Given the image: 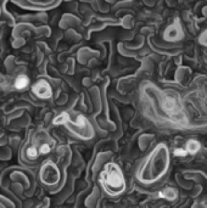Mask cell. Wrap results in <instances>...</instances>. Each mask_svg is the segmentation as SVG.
<instances>
[{"label":"cell","mask_w":207,"mask_h":208,"mask_svg":"<svg viewBox=\"0 0 207 208\" xmlns=\"http://www.w3.org/2000/svg\"><path fill=\"white\" fill-rule=\"evenodd\" d=\"M27 156H28L29 158H35V157L38 156V151L35 150V147H29V148L27 150Z\"/></svg>","instance_id":"9"},{"label":"cell","mask_w":207,"mask_h":208,"mask_svg":"<svg viewBox=\"0 0 207 208\" xmlns=\"http://www.w3.org/2000/svg\"><path fill=\"white\" fill-rule=\"evenodd\" d=\"M99 181L104 190L111 196H117L126 189V179L121 168L116 163L105 164L99 176Z\"/></svg>","instance_id":"1"},{"label":"cell","mask_w":207,"mask_h":208,"mask_svg":"<svg viewBox=\"0 0 207 208\" xmlns=\"http://www.w3.org/2000/svg\"><path fill=\"white\" fill-rule=\"evenodd\" d=\"M40 176H41L43 183H45L48 185H54L55 183H57L60 173H59L57 167L54 163L48 162L43 166L41 172H40Z\"/></svg>","instance_id":"2"},{"label":"cell","mask_w":207,"mask_h":208,"mask_svg":"<svg viewBox=\"0 0 207 208\" xmlns=\"http://www.w3.org/2000/svg\"><path fill=\"white\" fill-rule=\"evenodd\" d=\"M33 93L40 99H49L53 95L51 88L45 80H40L35 85H33Z\"/></svg>","instance_id":"3"},{"label":"cell","mask_w":207,"mask_h":208,"mask_svg":"<svg viewBox=\"0 0 207 208\" xmlns=\"http://www.w3.org/2000/svg\"><path fill=\"white\" fill-rule=\"evenodd\" d=\"M185 148H186V151H188L189 153L195 155V153H196V152H199V150L201 148V145H200V142H199V141H196V140L191 139V140H189V141L186 142Z\"/></svg>","instance_id":"5"},{"label":"cell","mask_w":207,"mask_h":208,"mask_svg":"<svg viewBox=\"0 0 207 208\" xmlns=\"http://www.w3.org/2000/svg\"><path fill=\"white\" fill-rule=\"evenodd\" d=\"M28 84H29V79H28V77H26V75H20V77L16 79V82H15V87H16L17 89H25Z\"/></svg>","instance_id":"6"},{"label":"cell","mask_w":207,"mask_h":208,"mask_svg":"<svg viewBox=\"0 0 207 208\" xmlns=\"http://www.w3.org/2000/svg\"><path fill=\"white\" fill-rule=\"evenodd\" d=\"M173 153H174L177 157H184V156L188 153V151H186V148H184V147H179V148H175Z\"/></svg>","instance_id":"7"},{"label":"cell","mask_w":207,"mask_h":208,"mask_svg":"<svg viewBox=\"0 0 207 208\" xmlns=\"http://www.w3.org/2000/svg\"><path fill=\"white\" fill-rule=\"evenodd\" d=\"M50 151H51V147H50L49 144H43V145L40 146V148H39V152H40L41 155H46V153H49Z\"/></svg>","instance_id":"8"},{"label":"cell","mask_w":207,"mask_h":208,"mask_svg":"<svg viewBox=\"0 0 207 208\" xmlns=\"http://www.w3.org/2000/svg\"><path fill=\"white\" fill-rule=\"evenodd\" d=\"M158 197L161 198H166V200H170L172 201L177 197V191L173 189V187H167V189H163L162 191L158 192Z\"/></svg>","instance_id":"4"}]
</instances>
